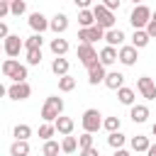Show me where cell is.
Returning <instances> with one entry per match:
<instances>
[{
  "instance_id": "cell-14",
  "label": "cell",
  "mask_w": 156,
  "mask_h": 156,
  "mask_svg": "<svg viewBox=\"0 0 156 156\" xmlns=\"http://www.w3.org/2000/svg\"><path fill=\"white\" fill-rule=\"evenodd\" d=\"M27 22H29V27L34 29V34H41V32H46V29H49V20H46L41 12H32Z\"/></svg>"
},
{
  "instance_id": "cell-35",
  "label": "cell",
  "mask_w": 156,
  "mask_h": 156,
  "mask_svg": "<svg viewBox=\"0 0 156 156\" xmlns=\"http://www.w3.org/2000/svg\"><path fill=\"white\" fill-rule=\"evenodd\" d=\"M54 134H56V129H54V122H44V124L39 127V136H41L44 141H49Z\"/></svg>"
},
{
  "instance_id": "cell-21",
  "label": "cell",
  "mask_w": 156,
  "mask_h": 156,
  "mask_svg": "<svg viewBox=\"0 0 156 156\" xmlns=\"http://www.w3.org/2000/svg\"><path fill=\"white\" fill-rule=\"evenodd\" d=\"M68 66H71V63H68V58H63V56H56V58L51 61V73L61 78V76H66V73H68Z\"/></svg>"
},
{
  "instance_id": "cell-45",
  "label": "cell",
  "mask_w": 156,
  "mask_h": 156,
  "mask_svg": "<svg viewBox=\"0 0 156 156\" xmlns=\"http://www.w3.org/2000/svg\"><path fill=\"white\" fill-rule=\"evenodd\" d=\"M146 156H156V144H151V146L146 149Z\"/></svg>"
},
{
  "instance_id": "cell-51",
  "label": "cell",
  "mask_w": 156,
  "mask_h": 156,
  "mask_svg": "<svg viewBox=\"0 0 156 156\" xmlns=\"http://www.w3.org/2000/svg\"><path fill=\"white\" fill-rule=\"evenodd\" d=\"M0 51H2V41H0Z\"/></svg>"
},
{
  "instance_id": "cell-29",
  "label": "cell",
  "mask_w": 156,
  "mask_h": 156,
  "mask_svg": "<svg viewBox=\"0 0 156 156\" xmlns=\"http://www.w3.org/2000/svg\"><path fill=\"white\" fill-rule=\"evenodd\" d=\"M73 88H76V78H73L71 73H66V76L58 78V90H61V93H71Z\"/></svg>"
},
{
  "instance_id": "cell-1",
  "label": "cell",
  "mask_w": 156,
  "mask_h": 156,
  "mask_svg": "<svg viewBox=\"0 0 156 156\" xmlns=\"http://www.w3.org/2000/svg\"><path fill=\"white\" fill-rule=\"evenodd\" d=\"M2 76L10 78L12 83H22V80H27V66L20 63L17 58H5L2 61Z\"/></svg>"
},
{
  "instance_id": "cell-27",
  "label": "cell",
  "mask_w": 156,
  "mask_h": 156,
  "mask_svg": "<svg viewBox=\"0 0 156 156\" xmlns=\"http://www.w3.org/2000/svg\"><path fill=\"white\" fill-rule=\"evenodd\" d=\"M78 24H80V29H85V27H93V24H95L93 10H78Z\"/></svg>"
},
{
  "instance_id": "cell-39",
  "label": "cell",
  "mask_w": 156,
  "mask_h": 156,
  "mask_svg": "<svg viewBox=\"0 0 156 156\" xmlns=\"http://www.w3.org/2000/svg\"><path fill=\"white\" fill-rule=\"evenodd\" d=\"M100 5H102V7H107L110 12H115V10H119V5H122V0H102Z\"/></svg>"
},
{
  "instance_id": "cell-34",
  "label": "cell",
  "mask_w": 156,
  "mask_h": 156,
  "mask_svg": "<svg viewBox=\"0 0 156 156\" xmlns=\"http://www.w3.org/2000/svg\"><path fill=\"white\" fill-rule=\"evenodd\" d=\"M27 51V66H39L41 63V49H24Z\"/></svg>"
},
{
  "instance_id": "cell-22",
  "label": "cell",
  "mask_w": 156,
  "mask_h": 156,
  "mask_svg": "<svg viewBox=\"0 0 156 156\" xmlns=\"http://www.w3.org/2000/svg\"><path fill=\"white\" fill-rule=\"evenodd\" d=\"M117 100H119L122 105H127V107H132V105H134V100H136V93H134L132 88H127V85H122V88L117 90Z\"/></svg>"
},
{
  "instance_id": "cell-13",
  "label": "cell",
  "mask_w": 156,
  "mask_h": 156,
  "mask_svg": "<svg viewBox=\"0 0 156 156\" xmlns=\"http://www.w3.org/2000/svg\"><path fill=\"white\" fill-rule=\"evenodd\" d=\"M73 127H76V122H73L71 117H66V115H61V117H56V119H54V129H56L61 136L73 134Z\"/></svg>"
},
{
  "instance_id": "cell-8",
  "label": "cell",
  "mask_w": 156,
  "mask_h": 156,
  "mask_svg": "<svg viewBox=\"0 0 156 156\" xmlns=\"http://www.w3.org/2000/svg\"><path fill=\"white\" fill-rule=\"evenodd\" d=\"M136 58H139V51H136L132 44H122V46L117 49V61H119L122 66H134Z\"/></svg>"
},
{
  "instance_id": "cell-44",
  "label": "cell",
  "mask_w": 156,
  "mask_h": 156,
  "mask_svg": "<svg viewBox=\"0 0 156 156\" xmlns=\"http://www.w3.org/2000/svg\"><path fill=\"white\" fill-rule=\"evenodd\" d=\"M115 156H129L127 149H115Z\"/></svg>"
},
{
  "instance_id": "cell-26",
  "label": "cell",
  "mask_w": 156,
  "mask_h": 156,
  "mask_svg": "<svg viewBox=\"0 0 156 156\" xmlns=\"http://www.w3.org/2000/svg\"><path fill=\"white\" fill-rule=\"evenodd\" d=\"M12 134H15L17 141H29V136H32V127H29V124H15Z\"/></svg>"
},
{
  "instance_id": "cell-30",
  "label": "cell",
  "mask_w": 156,
  "mask_h": 156,
  "mask_svg": "<svg viewBox=\"0 0 156 156\" xmlns=\"http://www.w3.org/2000/svg\"><path fill=\"white\" fill-rule=\"evenodd\" d=\"M124 141H127V136H124L122 132H110V134H107V144H110L112 149H122Z\"/></svg>"
},
{
  "instance_id": "cell-50",
  "label": "cell",
  "mask_w": 156,
  "mask_h": 156,
  "mask_svg": "<svg viewBox=\"0 0 156 156\" xmlns=\"http://www.w3.org/2000/svg\"><path fill=\"white\" fill-rule=\"evenodd\" d=\"M5 2H7V5H10V2H15V0H5Z\"/></svg>"
},
{
  "instance_id": "cell-12",
  "label": "cell",
  "mask_w": 156,
  "mask_h": 156,
  "mask_svg": "<svg viewBox=\"0 0 156 156\" xmlns=\"http://www.w3.org/2000/svg\"><path fill=\"white\" fill-rule=\"evenodd\" d=\"M49 29H51L56 37H61V34L68 29V15H63V12H56V15L49 20Z\"/></svg>"
},
{
  "instance_id": "cell-7",
  "label": "cell",
  "mask_w": 156,
  "mask_h": 156,
  "mask_svg": "<svg viewBox=\"0 0 156 156\" xmlns=\"http://www.w3.org/2000/svg\"><path fill=\"white\" fill-rule=\"evenodd\" d=\"M78 61L85 66V68H93L98 63V51L93 44H78Z\"/></svg>"
},
{
  "instance_id": "cell-5",
  "label": "cell",
  "mask_w": 156,
  "mask_h": 156,
  "mask_svg": "<svg viewBox=\"0 0 156 156\" xmlns=\"http://www.w3.org/2000/svg\"><path fill=\"white\" fill-rule=\"evenodd\" d=\"M149 20H151V10H149L144 2H141V5H134V10L129 12V22H132L134 29H144Z\"/></svg>"
},
{
  "instance_id": "cell-15",
  "label": "cell",
  "mask_w": 156,
  "mask_h": 156,
  "mask_svg": "<svg viewBox=\"0 0 156 156\" xmlns=\"http://www.w3.org/2000/svg\"><path fill=\"white\" fill-rule=\"evenodd\" d=\"M149 115H151V112H149L146 105H136V102H134V105L129 107V117H132L134 124H144V122L149 119Z\"/></svg>"
},
{
  "instance_id": "cell-19",
  "label": "cell",
  "mask_w": 156,
  "mask_h": 156,
  "mask_svg": "<svg viewBox=\"0 0 156 156\" xmlns=\"http://www.w3.org/2000/svg\"><path fill=\"white\" fill-rule=\"evenodd\" d=\"M105 66H100V63H95L93 68H88V83L90 85H100L102 80H105Z\"/></svg>"
},
{
  "instance_id": "cell-31",
  "label": "cell",
  "mask_w": 156,
  "mask_h": 156,
  "mask_svg": "<svg viewBox=\"0 0 156 156\" xmlns=\"http://www.w3.org/2000/svg\"><path fill=\"white\" fill-rule=\"evenodd\" d=\"M58 151H61V144L54 141V139L44 141V146H41V154H44V156H58Z\"/></svg>"
},
{
  "instance_id": "cell-28",
  "label": "cell",
  "mask_w": 156,
  "mask_h": 156,
  "mask_svg": "<svg viewBox=\"0 0 156 156\" xmlns=\"http://www.w3.org/2000/svg\"><path fill=\"white\" fill-rule=\"evenodd\" d=\"M61 151H63V154H76V151H78V139L71 136V134L63 136V139H61Z\"/></svg>"
},
{
  "instance_id": "cell-9",
  "label": "cell",
  "mask_w": 156,
  "mask_h": 156,
  "mask_svg": "<svg viewBox=\"0 0 156 156\" xmlns=\"http://www.w3.org/2000/svg\"><path fill=\"white\" fill-rule=\"evenodd\" d=\"M29 95H32V85H29L27 80L12 83V85L7 88V98H10V100H17V102H20V100H27Z\"/></svg>"
},
{
  "instance_id": "cell-4",
  "label": "cell",
  "mask_w": 156,
  "mask_h": 156,
  "mask_svg": "<svg viewBox=\"0 0 156 156\" xmlns=\"http://www.w3.org/2000/svg\"><path fill=\"white\" fill-rule=\"evenodd\" d=\"M90 10H93V17H95V24H98V27H102L105 32H107V29H115V12H110V10L102 7L100 2L93 5Z\"/></svg>"
},
{
  "instance_id": "cell-32",
  "label": "cell",
  "mask_w": 156,
  "mask_h": 156,
  "mask_svg": "<svg viewBox=\"0 0 156 156\" xmlns=\"http://www.w3.org/2000/svg\"><path fill=\"white\" fill-rule=\"evenodd\" d=\"M22 44H24V49H41V44H44V37H41V34H32V37L22 39Z\"/></svg>"
},
{
  "instance_id": "cell-20",
  "label": "cell",
  "mask_w": 156,
  "mask_h": 156,
  "mask_svg": "<svg viewBox=\"0 0 156 156\" xmlns=\"http://www.w3.org/2000/svg\"><path fill=\"white\" fill-rule=\"evenodd\" d=\"M49 49H51V54H54V56H66V54H68V39L56 37V39H51Z\"/></svg>"
},
{
  "instance_id": "cell-23",
  "label": "cell",
  "mask_w": 156,
  "mask_h": 156,
  "mask_svg": "<svg viewBox=\"0 0 156 156\" xmlns=\"http://www.w3.org/2000/svg\"><path fill=\"white\" fill-rule=\"evenodd\" d=\"M151 39H149V34L144 32V29H134V34H132V46L139 51V49H144L146 44H149Z\"/></svg>"
},
{
  "instance_id": "cell-49",
  "label": "cell",
  "mask_w": 156,
  "mask_h": 156,
  "mask_svg": "<svg viewBox=\"0 0 156 156\" xmlns=\"http://www.w3.org/2000/svg\"><path fill=\"white\" fill-rule=\"evenodd\" d=\"M151 20H156V12H151Z\"/></svg>"
},
{
  "instance_id": "cell-25",
  "label": "cell",
  "mask_w": 156,
  "mask_h": 156,
  "mask_svg": "<svg viewBox=\"0 0 156 156\" xmlns=\"http://www.w3.org/2000/svg\"><path fill=\"white\" fill-rule=\"evenodd\" d=\"M10 156H29V141H12L10 144Z\"/></svg>"
},
{
  "instance_id": "cell-43",
  "label": "cell",
  "mask_w": 156,
  "mask_h": 156,
  "mask_svg": "<svg viewBox=\"0 0 156 156\" xmlns=\"http://www.w3.org/2000/svg\"><path fill=\"white\" fill-rule=\"evenodd\" d=\"M7 34H10V27H7L5 22H0V41H2V39L7 37Z\"/></svg>"
},
{
  "instance_id": "cell-36",
  "label": "cell",
  "mask_w": 156,
  "mask_h": 156,
  "mask_svg": "<svg viewBox=\"0 0 156 156\" xmlns=\"http://www.w3.org/2000/svg\"><path fill=\"white\" fill-rule=\"evenodd\" d=\"M24 12H27V2H24V0H15V2H10V15L20 17V15H24Z\"/></svg>"
},
{
  "instance_id": "cell-41",
  "label": "cell",
  "mask_w": 156,
  "mask_h": 156,
  "mask_svg": "<svg viewBox=\"0 0 156 156\" xmlns=\"http://www.w3.org/2000/svg\"><path fill=\"white\" fill-rule=\"evenodd\" d=\"M7 15H10V5H7L5 0H0V20H2V17H7Z\"/></svg>"
},
{
  "instance_id": "cell-33",
  "label": "cell",
  "mask_w": 156,
  "mask_h": 156,
  "mask_svg": "<svg viewBox=\"0 0 156 156\" xmlns=\"http://www.w3.org/2000/svg\"><path fill=\"white\" fill-rule=\"evenodd\" d=\"M119 127H122V119L119 117H105L102 119V129H107V134L110 132H119Z\"/></svg>"
},
{
  "instance_id": "cell-16",
  "label": "cell",
  "mask_w": 156,
  "mask_h": 156,
  "mask_svg": "<svg viewBox=\"0 0 156 156\" xmlns=\"http://www.w3.org/2000/svg\"><path fill=\"white\" fill-rule=\"evenodd\" d=\"M115 61H117V49H115V46H105V49H100V54H98V63H100V66L107 68V66H112Z\"/></svg>"
},
{
  "instance_id": "cell-2",
  "label": "cell",
  "mask_w": 156,
  "mask_h": 156,
  "mask_svg": "<svg viewBox=\"0 0 156 156\" xmlns=\"http://www.w3.org/2000/svg\"><path fill=\"white\" fill-rule=\"evenodd\" d=\"M61 115H63V100L58 95H49L44 100V105H41V119L44 122H54Z\"/></svg>"
},
{
  "instance_id": "cell-46",
  "label": "cell",
  "mask_w": 156,
  "mask_h": 156,
  "mask_svg": "<svg viewBox=\"0 0 156 156\" xmlns=\"http://www.w3.org/2000/svg\"><path fill=\"white\" fill-rule=\"evenodd\" d=\"M5 95H7V88H5L2 83H0V98H5Z\"/></svg>"
},
{
  "instance_id": "cell-3",
  "label": "cell",
  "mask_w": 156,
  "mask_h": 156,
  "mask_svg": "<svg viewBox=\"0 0 156 156\" xmlns=\"http://www.w3.org/2000/svg\"><path fill=\"white\" fill-rule=\"evenodd\" d=\"M80 124H83V132H88V134H95V132L102 127V115H100V110H95V107H88V110L83 112V117H80Z\"/></svg>"
},
{
  "instance_id": "cell-18",
  "label": "cell",
  "mask_w": 156,
  "mask_h": 156,
  "mask_svg": "<svg viewBox=\"0 0 156 156\" xmlns=\"http://www.w3.org/2000/svg\"><path fill=\"white\" fill-rule=\"evenodd\" d=\"M102 39L107 41V46H115V49H117V46H122V44H124V39H127V37H124V32H122V29H107Z\"/></svg>"
},
{
  "instance_id": "cell-24",
  "label": "cell",
  "mask_w": 156,
  "mask_h": 156,
  "mask_svg": "<svg viewBox=\"0 0 156 156\" xmlns=\"http://www.w3.org/2000/svg\"><path fill=\"white\" fill-rule=\"evenodd\" d=\"M132 151H144L146 154V149L151 146V141H149V136H144V134H136V136H132Z\"/></svg>"
},
{
  "instance_id": "cell-38",
  "label": "cell",
  "mask_w": 156,
  "mask_h": 156,
  "mask_svg": "<svg viewBox=\"0 0 156 156\" xmlns=\"http://www.w3.org/2000/svg\"><path fill=\"white\" fill-rule=\"evenodd\" d=\"M144 32L149 34V39H156V20H149L146 27H144Z\"/></svg>"
},
{
  "instance_id": "cell-48",
  "label": "cell",
  "mask_w": 156,
  "mask_h": 156,
  "mask_svg": "<svg viewBox=\"0 0 156 156\" xmlns=\"http://www.w3.org/2000/svg\"><path fill=\"white\" fill-rule=\"evenodd\" d=\"M132 2H134V5H141V0H132Z\"/></svg>"
},
{
  "instance_id": "cell-37",
  "label": "cell",
  "mask_w": 156,
  "mask_h": 156,
  "mask_svg": "<svg viewBox=\"0 0 156 156\" xmlns=\"http://www.w3.org/2000/svg\"><path fill=\"white\" fill-rule=\"evenodd\" d=\"M90 146H95V144H93V134H88V132H83V134L78 136V149L83 151V149H90Z\"/></svg>"
},
{
  "instance_id": "cell-42",
  "label": "cell",
  "mask_w": 156,
  "mask_h": 156,
  "mask_svg": "<svg viewBox=\"0 0 156 156\" xmlns=\"http://www.w3.org/2000/svg\"><path fill=\"white\" fill-rule=\"evenodd\" d=\"M80 156H100V151H98L95 146H90V149H83V151H80Z\"/></svg>"
},
{
  "instance_id": "cell-11",
  "label": "cell",
  "mask_w": 156,
  "mask_h": 156,
  "mask_svg": "<svg viewBox=\"0 0 156 156\" xmlns=\"http://www.w3.org/2000/svg\"><path fill=\"white\" fill-rule=\"evenodd\" d=\"M136 90L141 93V98H146V100H156V83H154V78H149V76L136 78Z\"/></svg>"
},
{
  "instance_id": "cell-40",
  "label": "cell",
  "mask_w": 156,
  "mask_h": 156,
  "mask_svg": "<svg viewBox=\"0 0 156 156\" xmlns=\"http://www.w3.org/2000/svg\"><path fill=\"white\" fill-rule=\"evenodd\" d=\"M73 2L78 10H90V5H93V0H73Z\"/></svg>"
},
{
  "instance_id": "cell-6",
  "label": "cell",
  "mask_w": 156,
  "mask_h": 156,
  "mask_svg": "<svg viewBox=\"0 0 156 156\" xmlns=\"http://www.w3.org/2000/svg\"><path fill=\"white\" fill-rule=\"evenodd\" d=\"M22 49H24V44H22V39H20V34H7V37L2 39V51H5L10 58H17Z\"/></svg>"
},
{
  "instance_id": "cell-47",
  "label": "cell",
  "mask_w": 156,
  "mask_h": 156,
  "mask_svg": "<svg viewBox=\"0 0 156 156\" xmlns=\"http://www.w3.org/2000/svg\"><path fill=\"white\" fill-rule=\"evenodd\" d=\"M151 134H154V136H156V122H154V124H151Z\"/></svg>"
},
{
  "instance_id": "cell-10",
  "label": "cell",
  "mask_w": 156,
  "mask_h": 156,
  "mask_svg": "<svg viewBox=\"0 0 156 156\" xmlns=\"http://www.w3.org/2000/svg\"><path fill=\"white\" fill-rule=\"evenodd\" d=\"M102 37H105V29L98 27V24L85 27V29H78V39H80V44H93V41H98V39H102Z\"/></svg>"
},
{
  "instance_id": "cell-17",
  "label": "cell",
  "mask_w": 156,
  "mask_h": 156,
  "mask_svg": "<svg viewBox=\"0 0 156 156\" xmlns=\"http://www.w3.org/2000/svg\"><path fill=\"white\" fill-rule=\"evenodd\" d=\"M110 90H119L122 85H124V73H119V71H110V73H105V80H102Z\"/></svg>"
}]
</instances>
